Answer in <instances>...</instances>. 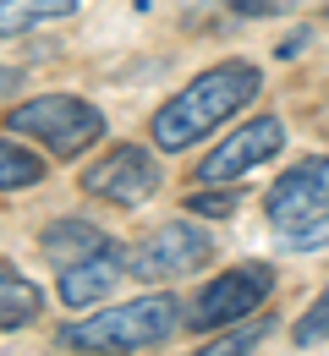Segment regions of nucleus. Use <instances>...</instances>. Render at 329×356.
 Masks as SVG:
<instances>
[{"instance_id": "13", "label": "nucleus", "mask_w": 329, "mask_h": 356, "mask_svg": "<svg viewBox=\"0 0 329 356\" xmlns=\"http://www.w3.org/2000/svg\"><path fill=\"white\" fill-rule=\"evenodd\" d=\"M39 176H45V159L0 137V192H17V186H33Z\"/></svg>"}, {"instance_id": "2", "label": "nucleus", "mask_w": 329, "mask_h": 356, "mask_svg": "<svg viewBox=\"0 0 329 356\" xmlns=\"http://www.w3.org/2000/svg\"><path fill=\"white\" fill-rule=\"evenodd\" d=\"M182 302L176 296H138L127 307H104L72 329H61V346H83V351H138V346H159L182 329Z\"/></svg>"}, {"instance_id": "5", "label": "nucleus", "mask_w": 329, "mask_h": 356, "mask_svg": "<svg viewBox=\"0 0 329 356\" xmlns=\"http://www.w3.org/2000/svg\"><path fill=\"white\" fill-rule=\"evenodd\" d=\"M269 291H275L269 264H236L198 296V307H192L187 323L192 329H220V323H236V318H252V312L264 307Z\"/></svg>"}, {"instance_id": "15", "label": "nucleus", "mask_w": 329, "mask_h": 356, "mask_svg": "<svg viewBox=\"0 0 329 356\" xmlns=\"http://www.w3.org/2000/svg\"><path fill=\"white\" fill-rule=\"evenodd\" d=\"M291 334H296V346H319V340H329V291L302 312V318H296V329H291Z\"/></svg>"}, {"instance_id": "8", "label": "nucleus", "mask_w": 329, "mask_h": 356, "mask_svg": "<svg viewBox=\"0 0 329 356\" xmlns=\"http://www.w3.org/2000/svg\"><path fill=\"white\" fill-rule=\"evenodd\" d=\"M285 148V127L275 115H258V121H247L241 132H231L203 165H198V176L209 181V186H220V181H241L247 170H258L264 159H275Z\"/></svg>"}, {"instance_id": "18", "label": "nucleus", "mask_w": 329, "mask_h": 356, "mask_svg": "<svg viewBox=\"0 0 329 356\" xmlns=\"http://www.w3.org/2000/svg\"><path fill=\"white\" fill-rule=\"evenodd\" d=\"M6 88H17V72H11V66H0V93Z\"/></svg>"}, {"instance_id": "4", "label": "nucleus", "mask_w": 329, "mask_h": 356, "mask_svg": "<svg viewBox=\"0 0 329 356\" xmlns=\"http://www.w3.org/2000/svg\"><path fill=\"white\" fill-rule=\"evenodd\" d=\"M214 258V236L203 230V225L192 220H170L159 225L148 241H138L132 252H127V274H138V280H176V274H192V268H203Z\"/></svg>"}, {"instance_id": "16", "label": "nucleus", "mask_w": 329, "mask_h": 356, "mask_svg": "<svg viewBox=\"0 0 329 356\" xmlns=\"http://www.w3.org/2000/svg\"><path fill=\"white\" fill-rule=\"evenodd\" d=\"M285 241H291V247H324V241H329V214H319V220L302 225V230H291Z\"/></svg>"}, {"instance_id": "7", "label": "nucleus", "mask_w": 329, "mask_h": 356, "mask_svg": "<svg viewBox=\"0 0 329 356\" xmlns=\"http://www.w3.org/2000/svg\"><path fill=\"white\" fill-rule=\"evenodd\" d=\"M264 214H269V225H275L280 236H291V230L313 225L319 214H329V154L324 159H302L291 176L275 181Z\"/></svg>"}, {"instance_id": "1", "label": "nucleus", "mask_w": 329, "mask_h": 356, "mask_svg": "<svg viewBox=\"0 0 329 356\" xmlns=\"http://www.w3.org/2000/svg\"><path fill=\"white\" fill-rule=\"evenodd\" d=\"M252 93H258V66H247V60H220L214 72L192 77L170 104L154 110V127H148V132H154V148H165V154L192 148L198 137L214 132L220 121H231L241 104H252Z\"/></svg>"}, {"instance_id": "3", "label": "nucleus", "mask_w": 329, "mask_h": 356, "mask_svg": "<svg viewBox=\"0 0 329 356\" xmlns=\"http://www.w3.org/2000/svg\"><path fill=\"white\" fill-rule=\"evenodd\" d=\"M6 132L33 137L45 154L55 159H77L88 143L104 137V115H99L88 99H72V93H45V99H28L6 115Z\"/></svg>"}, {"instance_id": "6", "label": "nucleus", "mask_w": 329, "mask_h": 356, "mask_svg": "<svg viewBox=\"0 0 329 356\" xmlns=\"http://www.w3.org/2000/svg\"><path fill=\"white\" fill-rule=\"evenodd\" d=\"M154 186H159V165H154V154L138 148V143L110 148L99 165H88V176H83V192H88V197L121 203V209H132V203H143V197H154Z\"/></svg>"}, {"instance_id": "9", "label": "nucleus", "mask_w": 329, "mask_h": 356, "mask_svg": "<svg viewBox=\"0 0 329 356\" xmlns=\"http://www.w3.org/2000/svg\"><path fill=\"white\" fill-rule=\"evenodd\" d=\"M121 274H127V252L104 236L99 247H88V252H77V258H66V264H61L55 291H61V302H66V307H94L99 296H110V291L121 285Z\"/></svg>"}, {"instance_id": "10", "label": "nucleus", "mask_w": 329, "mask_h": 356, "mask_svg": "<svg viewBox=\"0 0 329 356\" xmlns=\"http://www.w3.org/2000/svg\"><path fill=\"white\" fill-rule=\"evenodd\" d=\"M45 307V296H39V285L22 274L17 264H6L0 258V329H17V323H33Z\"/></svg>"}, {"instance_id": "11", "label": "nucleus", "mask_w": 329, "mask_h": 356, "mask_svg": "<svg viewBox=\"0 0 329 356\" xmlns=\"http://www.w3.org/2000/svg\"><path fill=\"white\" fill-rule=\"evenodd\" d=\"M77 0H0V39L11 33H28L39 22H55V17H72Z\"/></svg>"}, {"instance_id": "12", "label": "nucleus", "mask_w": 329, "mask_h": 356, "mask_svg": "<svg viewBox=\"0 0 329 356\" xmlns=\"http://www.w3.org/2000/svg\"><path fill=\"white\" fill-rule=\"evenodd\" d=\"M99 241H104V230H94V225H83V220H61V225L45 230V252L55 258V268L66 264V258H77V252H88V247H99Z\"/></svg>"}, {"instance_id": "17", "label": "nucleus", "mask_w": 329, "mask_h": 356, "mask_svg": "<svg viewBox=\"0 0 329 356\" xmlns=\"http://www.w3.org/2000/svg\"><path fill=\"white\" fill-rule=\"evenodd\" d=\"M192 209H198V214H231L236 197L231 192H203V197H192Z\"/></svg>"}, {"instance_id": "14", "label": "nucleus", "mask_w": 329, "mask_h": 356, "mask_svg": "<svg viewBox=\"0 0 329 356\" xmlns=\"http://www.w3.org/2000/svg\"><path fill=\"white\" fill-rule=\"evenodd\" d=\"M264 334H269V318L264 323H247V329H231V334H220L214 346H203V351H192V356H247L252 346H264Z\"/></svg>"}]
</instances>
